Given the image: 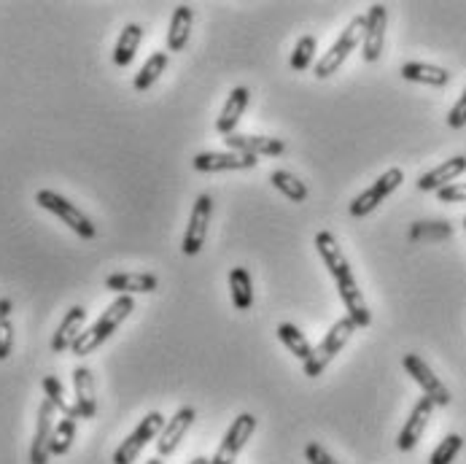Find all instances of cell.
I'll use <instances>...</instances> for the list:
<instances>
[{"label":"cell","instance_id":"f1b7e54d","mask_svg":"<svg viewBox=\"0 0 466 464\" xmlns=\"http://www.w3.org/2000/svg\"><path fill=\"white\" fill-rule=\"evenodd\" d=\"M44 392H46V399H49L63 416H67V418H78V410H76V405H70L66 399V389H63V384H60L57 376H46V378H44Z\"/></svg>","mask_w":466,"mask_h":464},{"label":"cell","instance_id":"83f0119b","mask_svg":"<svg viewBox=\"0 0 466 464\" xmlns=\"http://www.w3.org/2000/svg\"><path fill=\"white\" fill-rule=\"evenodd\" d=\"M269 184H272L278 192H283L291 202H305V200H308V187H305V181H299V179H297L294 173H289V170H272V173H269Z\"/></svg>","mask_w":466,"mask_h":464},{"label":"cell","instance_id":"277c9868","mask_svg":"<svg viewBox=\"0 0 466 464\" xmlns=\"http://www.w3.org/2000/svg\"><path fill=\"white\" fill-rule=\"evenodd\" d=\"M35 202L41 205V208H46L49 213H55L63 224H67L78 238H84V241H92L95 235H97V227L92 224V219L84 213V211H78L70 200H66L63 195H57V192H52V190H41V192H35Z\"/></svg>","mask_w":466,"mask_h":464},{"label":"cell","instance_id":"d6a6232c","mask_svg":"<svg viewBox=\"0 0 466 464\" xmlns=\"http://www.w3.org/2000/svg\"><path fill=\"white\" fill-rule=\"evenodd\" d=\"M305 459L310 464H339L334 459L332 454L321 446V443H308V449H305Z\"/></svg>","mask_w":466,"mask_h":464},{"label":"cell","instance_id":"e575fe53","mask_svg":"<svg viewBox=\"0 0 466 464\" xmlns=\"http://www.w3.org/2000/svg\"><path fill=\"white\" fill-rule=\"evenodd\" d=\"M448 125H451L453 130H461V128H466V89L461 92V98L456 100V106L451 108V114H448Z\"/></svg>","mask_w":466,"mask_h":464},{"label":"cell","instance_id":"1f68e13d","mask_svg":"<svg viewBox=\"0 0 466 464\" xmlns=\"http://www.w3.org/2000/svg\"><path fill=\"white\" fill-rule=\"evenodd\" d=\"M313 55H316V38L313 36H302L291 52V67L294 70H308L313 63Z\"/></svg>","mask_w":466,"mask_h":464},{"label":"cell","instance_id":"52a82bcc","mask_svg":"<svg viewBox=\"0 0 466 464\" xmlns=\"http://www.w3.org/2000/svg\"><path fill=\"white\" fill-rule=\"evenodd\" d=\"M401 181H404V170H401V168H389L383 176H378V179L372 181V187H367L361 195L353 198V202H350V216L361 219V216L372 213V211H375L383 200L389 198L391 192L400 190Z\"/></svg>","mask_w":466,"mask_h":464},{"label":"cell","instance_id":"ffe728a7","mask_svg":"<svg viewBox=\"0 0 466 464\" xmlns=\"http://www.w3.org/2000/svg\"><path fill=\"white\" fill-rule=\"evenodd\" d=\"M248 98H251L248 87H235V89L229 92V98H227V103H224L218 119H216V130L224 135V138L235 133V128H238V122H240V117H243V111H246V106H248Z\"/></svg>","mask_w":466,"mask_h":464},{"label":"cell","instance_id":"5bb4252c","mask_svg":"<svg viewBox=\"0 0 466 464\" xmlns=\"http://www.w3.org/2000/svg\"><path fill=\"white\" fill-rule=\"evenodd\" d=\"M195 418H198V410L192 407V405H184L167 424H165V429L159 432V438H157V457H173L176 454V449H178V443L184 440V435L192 429V424H195Z\"/></svg>","mask_w":466,"mask_h":464},{"label":"cell","instance_id":"7a4b0ae2","mask_svg":"<svg viewBox=\"0 0 466 464\" xmlns=\"http://www.w3.org/2000/svg\"><path fill=\"white\" fill-rule=\"evenodd\" d=\"M135 311V300L130 297V294H119L106 311H103V316L89 327V330H84L81 335H78V340L73 343V354L76 356H86V354H92L95 348H100L114 332H116V327L130 316Z\"/></svg>","mask_w":466,"mask_h":464},{"label":"cell","instance_id":"4dcf8cb0","mask_svg":"<svg viewBox=\"0 0 466 464\" xmlns=\"http://www.w3.org/2000/svg\"><path fill=\"white\" fill-rule=\"evenodd\" d=\"M461 446H464V438H461V435H448V438H445V440L431 451L429 464H451L456 457H459Z\"/></svg>","mask_w":466,"mask_h":464},{"label":"cell","instance_id":"cb8c5ba5","mask_svg":"<svg viewBox=\"0 0 466 464\" xmlns=\"http://www.w3.org/2000/svg\"><path fill=\"white\" fill-rule=\"evenodd\" d=\"M229 294H232V305L238 311H248L254 305V284H251V273L246 267L229 270Z\"/></svg>","mask_w":466,"mask_h":464},{"label":"cell","instance_id":"30bf717a","mask_svg":"<svg viewBox=\"0 0 466 464\" xmlns=\"http://www.w3.org/2000/svg\"><path fill=\"white\" fill-rule=\"evenodd\" d=\"M386 27H389V11L383 3H375L370 5L367 11V25H364V63H378L380 55H383V46H386Z\"/></svg>","mask_w":466,"mask_h":464},{"label":"cell","instance_id":"74e56055","mask_svg":"<svg viewBox=\"0 0 466 464\" xmlns=\"http://www.w3.org/2000/svg\"><path fill=\"white\" fill-rule=\"evenodd\" d=\"M189 464H210V459H205V457H198V459H192Z\"/></svg>","mask_w":466,"mask_h":464},{"label":"cell","instance_id":"ab89813d","mask_svg":"<svg viewBox=\"0 0 466 464\" xmlns=\"http://www.w3.org/2000/svg\"><path fill=\"white\" fill-rule=\"evenodd\" d=\"M464 230H466V216H464Z\"/></svg>","mask_w":466,"mask_h":464},{"label":"cell","instance_id":"ba28073f","mask_svg":"<svg viewBox=\"0 0 466 464\" xmlns=\"http://www.w3.org/2000/svg\"><path fill=\"white\" fill-rule=\"evenodd\" d=\"M401 365H404V370L412 376V381L423 389V397H429L434 402V407H448L451 405V392H448V387L434 376V370L418 356V354H404V359H401Z\"/></svg>","mask_w":466,"mask_h":464},{"label":"cell","instance_id":"5b68a950","mask_svg":"<svg viewBox=\"0 0 466 464\" xmlns=\"http://www.w3.org/2000/svg\"><path fill=\"white\" fill-rule=\"evenodd\" d=\"M364 25H367V16H353V19L348 22V27H345L342 36L334 41L332 49L321 55V60H319V66H316V76H319V78H329L332 73H337V70L342 67V63L348 60V55L364 41Z\"/></svg>","mask_w":466,"mask_h":464},{"label":"cell","instance_id":"44dd1931","mask_svg":"<svg viewBox=\"0 0 466 464\" xmlns=\"http://www.w3.org/2000/svg\"><path fill=\"white\" fill-rule=\"evenodd\" d=\"M84 322H86V311L81 305H73L67 308V314L63 316L60 327L52 337V351L55 354H63L67 348H73V343L78 340V335L84 332Z\"/></svg>","mask_w":466,"mask_h":464},{"label":"cell","instance_id":"ac0fdd59","mask_svg":"<svg viewBox=\"0 0 466 464\" xmlns=\"http://www.w3.org/2000/svg\"><path fill=\"white\" fill-rule=\"evenodd\" d=\"M73 389H76V410L78 418H95L97 413V397H95V376L86 365H78L73 370Z\"/></svg>","mask_w":466,"mask_h":464},{"label":"cell","instance_id":"f546056e","mask_svg":"<svg viewBox=\"0 0 466 464\" xmlns=\"http://www.w3.org/2000/svg\"><path fill=\"white\" fill-rule=\"evenodd\" d=\"M73 440H76V418L63 416V421H57L52 435V457H66Z\"/></svg>","mask_w":466,"mask_h":464},{"label":"cell","instance_id":"9c48e42d","mask_svg":"<svg viewBox=\"0 0 466 464\" xmlns=\"http://www.w3.org/2000/svg\"><path fill=\"white\" fill-rule=\"evenodd\" d=\"M254 432H257V418H254L251 413H240V416L232 421V427L227 429V435H224L218 451L213 454L210 464H235V459L240 457L243 446L251 440Z\"/></svg>","mask_w":466,"mask_h":464},{"label":"cell","instance_id":"d590c367","mask_svg":"<svg viewBox=\"0 0 466 464\" xmlns=\"http://www.w3.org/2000/svg\"><path fill=\"white\" fill-rule=\"evenodd\" d=\"M437 198L442 200V202H464L466 181H456V184H451V187L440 190V192H437Z\"/></svg>","mask_w":466,"mask_h":464},{"label":"cell","instance_id":"8fae6325","mask_svg":"<svg viewBox=\"0 0 466 464\" xmlns=\"http://www.w3.org/2000/svg\"><path fill=\"white\" fill-rule=\"evenodd\" d=\"M210 216H213V198L210 195H200V198L195 200V205H192V216H189L187 235H184V243H181L187 257L200 254V249L205 246V238H208Z\"/></svg>","mask_w":466,"mask_h":464},{"label":"cell","instance_id":"603a6c76","mask_svg":"<svg viewBox=\"0 0 466 464\" xmlns=\"http://www.w3.org/2000/svg\"><path fill=\"white\" fill-rule=\"evenodd\" d=\"M400 73L404 81L429 84V87H445L451 81V73L445 67L429 66V63H404Z\"/></svg>","mask_w":466,"mask_h":464},{"label":"cell","instance_id":"7402d4cb","mask_svg":"<svg viewBox=\"0 0 466 464\" xmlns=\"http://www.w3.org/2000/svg\"><path fill=\"white\" fill-rule=\"evenodd\" d=\"M192 22H195V11L192 5L181 3L173 16H170V30H167V52H184L189 44V33H192Z\"/></svg>","mask_w":466,"mask_h":464},{"label":"cell","instance_id":"8992f818","mask_svg":"<svg viewBox=\"0 0 466 464\" xmlns=\"http://www.w3.org/2000/svg\"><path fill=\"white\" fill-rule=\"evenodd\" d=\"M165 416L159 413V410H151V413H146L143 418H140V424L133 429V435L127 438V440H122V446L114 451V464H133L137 457H140V451L151 443V440H157L159 438V432L165 429Z\"/></svg>","mask_w":466,"mask_h":464},{"label":"cell","instance_id":"6da1fadb","mask_svg":"<svg viewBox=\"0 0 466 464\" xmlns=\"http://www.w3.org/2000/svg\"><path fill=\"white\" fill-rule=\"evenodd\" d=\"M316 252L321 254V263L327 265L329 275L337 284V294H339V300L345 305V316L359 330L370 327L372 325L370 305H367V300H364V294H361V289H359V284L353 278V270L348 265V260H345V254H342V249H339V243H337V238H334L332 232L321 230L316 235Z\"/></svg>","mask_w":466,"mask_h":464},{"label":"cell","instance_id":"4316f807","mask_svg":"<svg viewBox=\"0 0 466 464\" xmlns=\"http://www.w3.org/2000/svg\"><path fill=\"white\" fill-rule=\"evenodd\" d=\"M278 337H280V343H283L302 365L313 356V345H310V340L299 332V327H294V325L286 322V325L278 327Z\"/></svg>","mask_w":466,"mask_h":464},{"label":"cell","instance_id":"484cf974","mask_svg":"<svg viewBox=\"0 0 466 464\" xmlns=\"http://www.w3.org/2000/svg\"><path fill=\"white\" fill-rule=\"evenodd\" d=\"M167 63H170V55H167V52H154V55L143 63V67L135 73V81H133L135 89H137V92H146L148 87H154V84H157V78L165 73Z\"/></svg>","mask_w":466,"mask_h":464},{"label":"cell","instance_id":"2e32d148","mask_svg":"<svg viewBox=\"0 0 466 464\" xmlns=\"http://www.w3.org/2000/svg\"><path fill=\"white\" fill-rule=\"evenodd\" d=\"M224 143L229 146V151H240V154H251V157H278L286 149V143L280 138H269V135L232 133L224 138Z\"/></svg>","mask_w":466,"mask_h":464},{"label":"cell","instance_id":"8d00e7d4","mask_svg":"<svg viewBox=\"0 0 466 464\" xmlns=\"http://www.w3.org/2000/svg\"><path fill=\"white\" fill-rule=\"evenodd\" d=\"M11 311H14V305H11V300H0V322H5V319H11Z\"/></svg>","mask_w":466,"mask_h":464},{"label":"cell","instance_id":"e0dca14e","mask_svg":"<svg viewBox=\"0 0 466 464\" xmlns=\"http://www.w3.org/2000/svg\"><path fill=\"white\" fill-rule=\"evenodd\" d=\"M461 173H466L464 154L451 157V160H445L442 165H437L434 170L423 173V176L418 179V190H420V192H440V190L456 184V179H459Z\"/></svg>","mask_w":466,"mask_h":464},{"label":"cell","instance_id":"3957f363","mask_svg":"<svg viewBox=\"0 0 466 464\" xmlns=\"http://www.w3.org/2000/svg\"><path fill=\"white\" fill-rule=\"evenodd\" d=\"M359 330L348 316H342V319H337L332 325V330L324 335V340L319 343V345H313V356L305 362V376L308 378H319L327 367H329V362H332L334 356L345 348V343L350 340V335Z\"/></svg>","mask_w":466,"mask_h":464},{"label":"cell","instance_id":"d4e9b609","mask_svg":"<svg viewBox=\"0 0 466 464\" xmlns=\"http://www.w3.org/2000/svg\"><path fill=\"white\" fill-rule=\"evenodd\" d=\"M140 41H143V27H140V25H135V22H130V25L122 30V36H119L116 46H114V63H116L119 67L130 66V63L135 60V52H137Z\"/></svg>","mask_w":466,"mask_h":464},{"label":"cell","instance_id":"f35d334b","mask_svg":"<svg viewBox=\"0 0 466 464\" xmlns=\"http://www.w3.org/2000/svg\"><path fill=\"white\" fill-rule=\"evenodd\" d=\"M146 464H165V462H162V457H154V459H148Z\"/></svg>","mask_w":466,"mask_h":464},{"label":"cell","instance_id":"7c38bea8","mask_svg":"<svg viewBox=\"0 0 466 464\" xmlns=\"http://www.w3.org/2000/svg\"><path fill=\"white\" fill-rule=\"evenodd\" d=\"M259 165V157L240 154V151H200L192 160V168L200 173H218V170H251Z\"/></svg>","mask_w":466,"mask_h":464},{"label":"cell","instance_id":"4fadbf2b","mask_svg":"<svg viewBox=\"0 0 466 464\" xmlns=\"http://www.w3.org/2000/svg\"><path fill=\"white\" fill-rule=\"evenodd\" d=\"M55 416L57 407L44 399L38 407V421H35V435H33V446H30V464H46L52 457V435H55Z\"/></svg>","mask_w":466,"mask_h":464},{"label":"cell","instance_id":"836d02e7","mask_svg":"<svg viewBox=\"0 0 466 464\" xmlns=\"http://www.w3.org/2000/svg\"><path fill=\"white\" fill-rule=\"evenodd\" d=\"M11 348H14V325H11V319H5V322H0V362L8 359Z\"/></svg>","mask_w":466,"mask_h":464},{"label":"cell","instance_id":"d6986e66","mask_svg":"<svg viewBox=\"0 0 466 464\" xmlns=\"http://www.w3.org/2000/svg\"><path fill=\"white\" fill-rule=\"evenodd\" d=\"M159 286L154 273H114L106 278V289L116 292V294H148Z\"/></svg>","mask_w":466,"mask_h":464},{"label":"cell","instance_id":"9a60e30c","mask_svg":"<svg viewBox=\"0 0 466 464\" xmlns=\"http://www.w3.org/2000/svg\"><path fill=\"white\" fill-rule=\"evenodd\" d=\"M431 413H434V402H431V399L420 397L415 402L410 418L404 421L400 438H397L400 451H412V449L418 446V440L423 438V432H426V427H429V421H431Z\"/></svg>","mask_w":466,"mask_h":464}]
</instances>
